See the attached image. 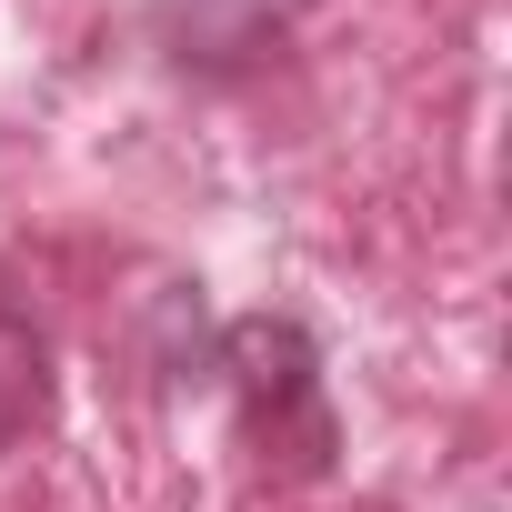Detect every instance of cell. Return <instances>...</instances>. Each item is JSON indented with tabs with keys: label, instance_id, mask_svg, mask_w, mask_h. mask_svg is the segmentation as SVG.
Listing matches in <instances>:
<instances>
[]
</instances>
